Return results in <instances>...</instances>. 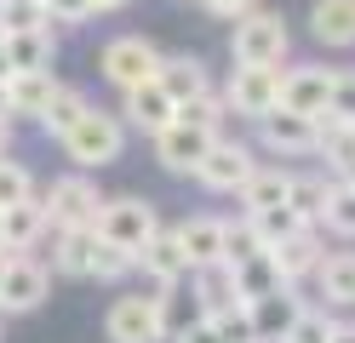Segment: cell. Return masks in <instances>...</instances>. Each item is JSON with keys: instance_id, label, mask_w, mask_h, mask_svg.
<instances>
[{"instance_id": "obj_1", "label": "cell", "mask_w": 355, "mask_h": 343, "mask_svg": "<svg viewBox=\"0 0 355 343\" xmlns=\"http://www.w3.org/2000/svg\"><path fill=\"white\" fill-rule=\"evenodd\" d=\"M58 143H63V155H69L80 172H103V166H115L121 149H126V121H121V114H109V109H92V103H86V114L58 137Z\"/></svg>"}, {"instance_id": "obj_2", "label": "cell", "mask_w": 355, "mask_h": 343, "mask_svg": "<svg viewBox=\"0 0 355 343\" xmlns=\"http://www.w3.org/2000/svg\"><path fill=\"white\" fill-rule=\"evenodd\" d=\"M103 332H109V343H166V297L161 292L155 297H144V292L115 297L103 315Z\"/></svg>"}, {"instance_id": "obj_3", "label": "cell", "mask_w": 355, "mask_h": 343, "mask_svg": "<svg viewBox=\"0 0 355 343\" xmlns=\"http://www.w3.org/2000/svg\"><path fill=\"white\" fill-rule=\"evenodd\" d=\"M286 46H293V35H286V17L281 12H247L235 17V35H230V52L235 63H286Z\"/></svg>"}, {"instance_id": "obj_4", "label": "cell", "mask_w": 355, "mask_h": 343, "mask_svg": "<svg viewBox=\"0 0 355 343\" xmlns=\"http://www.w3.org/2000/svg\"><path fill=\"white\" fill-rule=\"evenodd\" d=\"M92 229H98L103 240H115V246H126L132 258H138L144 240L161 229V212H155L144 195H115V200H103V206H98V223H92Z\"/></svg>"}, {"instance_id": "obj_5", "label": "cell", "mask_w": 355, "mask_h": 343, "mask_svg": "<svg viewBox=\"0 0 355 343\" xmlns=\"http://www.w3.org/2000/svg\"><path fill=\"white\" fill-rule=\"evenodd\" d=\"M224 103L241 121H263L281 103V69L275 63H235V75L224 86Z\"/></svg>"}, {"instance_id": "obj_6", "label": "cell", "mask_w": 355, "mask_h": 343, "mask_svg": "<svg viewBox=\"0 0 355 343\" xmlns=\"http://www.w3.org/2000/svg\"><path fill=\"white\" fill-rule=\"evenodd\" d=\"M252 172H258V155L241 143V137H224V132H218L212 149H207V160L195 166V183L212 189V195H241V183H247Z\"/></svg>"}, {"instance_id": "obj_7", "label": "cell", "mask_w": 355, "mask_h": 343, "mask_svg": "<svg viewBox=\"0 0 355 343\" xmlns=\"http://www.w3.org/2000/svg\"><path fill=\"white\" fill-rule=\"evenodd\" d=\"M52 292V269L29 258V252H12L6 274H0V315H35Z\"/></svg>"}, {"instance_id": "obj_8", "label": "cell", "mask_w": 355, "mask_h": 343, "mask_svg": "<svg viewBox=\"0 0 355 343\" xmlns=\"http://www.w3.org/2000/svg\"><path fill=\"white\" fill-rule=\"evenodd\" d=\"M252 126L263 137V149L281 155V160L315 155V143H321V121H315V114H298V109H281V103L263 114V121H252Z\"/></svg>"}, {"instance_id": "obj_9", "label": "cell", "mask_w": 355, "mask_h": 343, "mask_svg": "<svg viewBox=\"0 0 355 343\" xmlns=\"http://www.w3.org/2000/svg\"><path fill=\"white\" fill-rule=\"evenodd\" d=\"M98 69H103V80H109V86L132 91V86H144V80L161 75V52H155L144 35H121V40H109V46H103Z\"/></svg>"}, {"instance_id": "obj_10", "label": "cell", "mask_w": 355, "mask_h": 343, "mask_svg": "<svg viewBox=\"0 0 355 343\" xmlns=\"http://www.w3.org/2000/svg\"><path fill=\"white\" fill-rule=\"evenodd\" d=\"M212 126H195V121H172L155 132V160H161L166 172H178V177H195V166L207 160V149H212Z\"/></svg>"}, {"instance_id": "obj_11", "label": "cell", "mask_w": 355, "mask_h": 343, "mask_svg": "<svg viewBox=\"0 0 355 343\" xmlns=\"http://www.w3.org/2000/svg\"><path fill=\"white\" fill-rule=\"evenodd\" d=\"M46 223L52 229H75V223H98V206H103V195H98V183L86 177V172H69V177H58L46 195Z\"/></svg>"}, {"instance_id": "obj_12", "label": "cell", "mask_w": 355, "mask_h": 343, "mask_svg": "<svg viewBox=\"0 0 355 343\" xmlns=\"http://www.w3.org/2000/svg\"><path fill=\"white\" fill-rule=\"evenodd\" d=\"M138 269L155 281V292H166V286H184L189 281V252H184V240H178V229H155V235L144 240V252H138Z\"/></svg>"}, {"instance_id": "obj_13", "label": "cell", "mask_w": 355, "mask_h": 343, "mask_svg": "<svg viewBox=\"0 0 355 343\" xmlns=\"http://www.w3.org/2000/svg\"><path fill=\"white\" fill-rule=\"evenodd\" d=\"M332 98V69L321 63H298V69H281V109H298V114H321Z\"/></svg>"}, {"instance_id": "obj_14", "label": "cell", "mask_w": 355, "mask_h": 343, "mask_svg": "<svg viewBox=\"0 0 355 343\" xmlns=\"http://www.w3.org/2000/svg\"><path fill=\"white\" fill-rule=\"evenodd\" d=\"M46 246H52V269L58 274H69V281H92V246H98V229L92 223L46 229Z\"/></svg>"}, {"instance_id": "obj_15", "label": "cell", "mask_w": 355, "mask_h": 343, "mask_svg": "<svg viewBox=\"0 0 355 343\" xmlns=\"http://www.w3.org/2000/svg\"><path fill=\"white\" fill-rule=\"evenodd\" d=\"M270 258L281 263V281H309V274L321 269V258H327V246H321V229L315 223H304V229H293L286 240H275L270 246Z\"/></svg>"}, {"instance_id": "obj_16", "label": "cell", "mask_w": 355, "mask_h": 343, "mask_svg": "<svg viewBox=\"0 0 355 343\" xmlns=\"http://www.w3.org/2000/svg\"><path fill=\"white\" fill-rule=\"evenodd\" d=\"M247 309H252L258 343H281V337H286V326L298 320L304 297H298V286H275V292H263V297H247Z\"/></svg>"}, {"instance_id": "obj_17", "label": "cell", "mask_w": 355, "mask_h": 343, "mask_svg": "<svg viewBox=\"0 0 355 343\" xmlns=\"http://www.w3.org/2000/svg\"><path fill=\"white\" fill-rule=\"evenodd\" d=\"M321 121V143L315 155L327 160V177H355V121H344V114H315Z\"/></svg>"}, {"instance_id": "obj_18", "label": "cell", "mask_w": 355, "mask_h": 343, "mask_svg": "<svg viewBox=\"0 0 355 343\" xmlns=\"http://www.w3.org/2000/svg\"><path fill=\"white\" fill-rule=\"evenodd\" d=\"M121 114H126V121L138 126V132H149V137H155V132H161L172 114H178V98H172L161 80H144V86H132V91H126V109H121Z\"/></svg>"}, {"instance_id": "obj_19", "label": "cell", "mask_w": 355, "mask_h": 343, "mask_svg": "<svg viewBox=\"0 0 355 343\" xmlns=\"http://www.w3.org/2000/svg\"><path fill=\"white\" fill-rule=\"evenodd\" d=\"M309 35L332 52H349L355 46V0H315L309 6Z\"/></svg>"}, {"instance_id": "obj_20", "label": "cell", "mask_w": 355, "mask_h": 343, "mask_svg": "<svg viewBox=\"0 0 355 343\" xmlns=\"http://www.w3.org/2000/svg\"><path fill=\"white\" fill-rule=\"evenodd\" d=\"M178 240H184V252H189V269L224 263V218H212V212L184 218V223H178Z\"/></svg>"}, {"instance_id": "obj_21", "label": "cell", "mask_w": 355, "mask_h": 343, "mask_svg": "<svg viewBox=\"0 0 355 343\" xmlns=\"http://www.w3.org/2000/svg\"><path fill=\"white\" fill-rule=\"evenodd\" d=\"M63 80L52 75V69H17V75L6 80V98H12V114H29V121H40V109L52 103V91Z\"/></svg>"}, {"instance_id": "obj_22", "label": "cell", "mask_w": 355, "mask_h": 343, "mask_svg": "<svg viewBox=\"0 0 355 343\" xmlns=\"http://www.w3.org/2000/svg\"><path fill=\"white\" fill-rule=\"evenodd\" d=\"M46 200L40 195H29V200H17V206H6V246L12 252H35L40 240H46Z\"/></svg>"}, {"instance_id": "obj_23", "label": "cell", "mask_w": 355, "mask_h": 343, "mask_svg": "<svg viewBox=\"0 0 355 343\" xmlns=\"http://www.w3.org/2000/svg\"><path fill=\"white\" fill-rule=\"evenodd\" d=\"M315 292L332 309H355V252H332L315 269Z\"/></svg>"}, {"instance_id": "obj_24", "label": "cell", "mask_w": 355, "mask_h": 343, "mask_svg": "<svg viewBox=\"0 0 355 343\" xmlns=\"http://www.w3.org/2000/svg\"><path fill=\"white\" fill-rule=\"evenodd\" d=\"M155 80H161V86L172 91L178 103H184V98H201V91H212V75H207V63H201V58H189V52H178V58H161V75H155Z\"/></svg>"}, {"instance_id": "obj_25", "label": "cell", "mask_w": 355, "mask_h": 343, "mask_svg": "<svg viewBox=\"0 0 355 343\" xmlns=\"http://www.w3.org/2000/svg\"><path fill=\"white\" fill-rule=\"evenodd\" d=\"M0 40H6L12 75H17V69H52V58H58L52 29H17V35H0Z\"/></svg>"}, {"instance_id": "obj_26", "label": "cell", "mask_w": 355, "mask_h": 343, "mask_svg": "<svg viewBox=\"0 0 355 343\" xmlns=\"http://www.w3.org/2000/svg\"><path fill=\"white\" fill-rule=\"evenodd\" d=\"M230 269H235V292L241 297H263L275 286H293V281H281V263L270 258V246L252 252V258H241V263H230Z\"/></svg>"}, {"instance_id": "obj_27", "label": "cell", "mask_w": 355, "mask_h": 343, "mask_svg": "<svg viewBox=\"0 0 355 343\" xmlns=\"http://www.w3.org/2000/svg\"><path fill=\"white\" fill-rule=\"evenodd\" d=\"M286 189H293V172H281V166H258L247 183H241V206H247V212H263V206H286Z\"/></svg>"}, {"instance_id": "obj_28", "label": "cell", "mask_w": 355, "mask_h": 343, "mask_svg": "<svg viewBox=\"0 0 355 343\" xmlns=\"http://www.w3.org/2000/svg\"><path fill=\"white\" fill-rule=\"evenodd\" d=\"M189 281H195V304H201V315H212V309H224V304H235V297H241L230 263H207V269H195Z\"/></svg>"}, {"instance_id": "obj_29", "label": "cell", "mask_w": 355, "mask_h": 343, "mask_svg": "<svg viewBox=\"0 0 355 343\" xmlns=\"http://www.w3.org/2000/svg\"><path fill=\"white\" fill-rule=\"evenodd\" d=\"M321 223L332 235L355 240V177H332L327 183V206H321Z\"/></svg>"}, {"instance_id": "obj_30", "label": "cell", "mask_w": 355, "mask_h": 343, "mask_svg": "<svg viewBox=\"0 0 355 343\" xmlns=\"http://www.w3.org/2000/svg\"><path fill=\"white\" fill-rule=\"evenodd\" d=\"M327 183L321 172H293V189H286V206L304 218V223H321V206H327Z\"/></svg>"}, {"instance_id": "obj_31", "label": "cell", "mask_w": 355, "mask_h": 343, "mask_svg": "<svg viewBox=\"0 0 355 343\" xmlns=\"http://www.w3.org/2000/svg\"><path fill=\"white\" fill-rule=\"evenodd\" d=\"M86 114V91H75V86H58L52 91V103L40 109V132H52V137H63L75 121Z\"/></svg>"}, {"instance_id": "obj_32", "label": "cell", "mask_w": 355, "mask_h": 343, "mask_svg": "<svg viewBox=\"0 0 355 343\" xmlns=\"http://www.w3.org/2000/svg\"><path fill=\"white\" fill-rule=\"evenodd\" d=\"M207 320H212L218 343H258V326H252V309H247V297H235V304L212 309Z\"/></svg>"}, {"instance_id": "obj_33", "label": "cell", "mask_w": 355, "mask_h": 343, "mask_svg": "<svg viewBox=\"0 0 355 343\" xmlns=\"http://www.w3.org/2000/svg\"><path fill=\"white\" fill-rule=\"evenodd\" d=\"M17 29H52L46 0H0V35H17Z\"/></svg>"}, {"instance_id": "obj_34", "label": "cell", "mask_w": 355, "mask_h": 343, "mask_svg": "<svg viewBox=\"0 0 355 343\" xmlns=\"http://www.w3.org/2000/svg\"><path fill=\"white\" fill-rule=\"evenodd\" d=\"M247 223L258 229V240H263V246H275V240L293 235V229H304V218L293 212V206H263V212H247Z\"/></svg>"}, {"instance_id": "obj_35", "label": "cell", "mask_w": 355, "mask_h": 343, "mask_svg": "<svg viewBox=\"0 0 355 343\" xmlns=\"http://www.w3.org/2000/svg\"><path fill=\"white\" fill-rule=\"evenodd\" d=\"M132 269H138V258H132L126 246H115V240L98 235V246H92V281H126Z\"/></svg>"}, {"instance_id": "obj_36", "label": "cell", "mask_w": 355, "mask_h": 343, "mask_svg": "<svg viewBox=\"0 0 355 343\" xmlns=\"http://www.w3.org/2000/svg\"><path fill=\"white\" fill-rule=\"evenodd\" d=\"M224 114H230L224 91H201V98L178 103V121H195V126H212V132H224Z\"/></svg>"}, {"instance_id": "obj_37", "label": "cell", "mask_w": 355, "mask_h": 343, "mask_svg": "<svg viewBox=\"0 0 355 343\" xmlns=\"http://www.w3.org/2000/svg\"><path fill=\"white\" fill-rule=\"evenodd\" d=\"M281 343H332V320H327V309H309V304H304Z\"/></svg>"}, {"instance_id": "obj_38", "label": "cell", "mask_w": 355, "mask_h": 343, "mask_svg": "<svg viewBox=\"0 0 355 343\" xmlns=\"http://www.w3.org/2000/svg\"><path fill=\"white\" fill-rule=\"evenodd\" d=\"M29 195H35L29 166H17V160L0 155V212H6V206H17V200H29Z\"/></svg>"}, {"instance_id": "obj_39", "label": "cell", "mask_w": 355, "mask_h": 343, "mask_svg": "<svg viewBox=\"0 0 355 343\" xmlns=\"http://www.w3.org/2000/svg\"><path fill=\"white\" fill-rule=\"evenodd\" d=\"M252 252H263V240H258V229L241 218V223H230L224 218V263H241V258H252Z\"/></svg>"}, {"instance_id": "obj_40", "label": "cell", "mask_w": 355, "mask_h": 343, "mask_svg": "<svg viewBox=\"0 0 355 343\" xmlns=\"http://www.w3.org/2000/svg\"><path fill=\"white\" fill-rule=\"evenodd\" d=\"M327 114H344V121H355V69H332V98H327Z\"/></svg>"}, {"instance_id": "obj_41", "label": "cell", "mask_w": 355, "mask_h": 343, "mask_svg": "<svg viewBox=\"0 0 355 343\" xmlns=\"http://www.w3.org/2000/svg\"><path fill=\"white\" fill-rule=\"evenodd\" d=\"M46 12H52V23H86V17H98V0H46Z\"/></svg>"}, {"instance_id": "obj_42", "label": "cell", "mask_w": 355, "mask_h": 343, "mask_svg": "<svg viewBox=\"0 0 355 343\" xmlns=\"http://www.w3.org/2000/svg\"><path fill=\"white\" fill-rule=\"evenodd\" d=\"M172 343H218V332H212V320L201 315V320H189V326H178Z\"/></svg>"}, {"instance_id": "obj_43", "label": "cell", "mask_w": 355, "mask_h": 343, "mask_svg": "<svg viewBox=\"0 0 355 343\" xmlns=\"http://www.w3.org/2000/svg\"><path fill=\"white\" fill-rule=\"evenodd\" d=\"M201 6L212 12V17H224V23H235V17H247L258 0H201Z\"/></svg>"}, {"instance_id": "obj_44", "label": "cell", "mask_w": 355, "mask_h": 343, "mask_svg": "<svg viewBox=\"0 0 355 343\" xmlns=\"http://www.w3.org/2000/svg\"><path fill=\"white\" fill-rule=\"evenodd\" d=\"M332 343H355V320H332Z\"/></svg>"}, {"instance_id": "obj_45", "label": "cell", "mask_w": 355, "mask_h": 343, "mask_svg": "<svg viewBox=\"0 0 355 343\" xmlns=\"http://www.w3.org/2000/svg\"><path fill=\"white\" fill-rule=\"evenodd\" d=\"M12 149V114H0V155Z\"/></svg>"}, {"instance_id": "obj_46", "label": "cell", "mask_w": 355, "mask_h": 343, "mask_svg": "<svg viewBox=\"0 0 355 343\" xmlns=\"http://www.w3.org/2000/svg\"><path fill=\"white\" fill-rule=\"evenodd\" d=\"M0 80H12V58H6V40H0Z\"/></svg>"}, {"instance_id": "obj_47", "label": "cell", "mask_w": 355, "mask_h": 343, "mask_svg": "<svg viewBox=\"0 0 355 343\" xmlns=\"http://www.w3.org/2000/svg\"><path fill=\"white\" fill-rule=\"evenodd\" d=\"M121 6H132V0H98V12H121Z\"/></svg>"}, {"instance_id": "obj_48", "label": "cell", "mask_w": 355, "mask_h": 343, "mask_svg": "<svg viewBox=\"0 0 355 343\" xmlns=\"http://www.w3.org/2000/svg\"><path fill=\"white\" fill-rule=\"evenodd\" d=\"M6 263H12V246H6V240H0V274H6Z\"/></svg>"}, {"instance_id": "obj_49", "label": "cell", "mask_w": 355, "mask_h": 343, "mask_svg": "<svg viewBox=\"0 0 355 343\" xmlns=\"http://www.w3.org/2000/svg\"><path fill=\"white\" fill-rule=\"evenodd\" d=\"M0 114H12V98H6V80H0Z\"/></svg>"}, {"instance_id": "obj_50", "label": "cell", "mask_w": 355, "mask_h": 343, "mask_svg": "<svg viewBox=\"0 0 355 343\" xmlns=\"http://www.w3.org/2000/svg\"><path fill=\"white\" fill-rule=\"evenodd\" d=\"M0 240H6V212H0Z\"/></svg>"}, {"instance_id": "obj_51", "label": "cell", "mask_w": 355, "mask_h": 343, "mask_svg": "<svg viewBox=\"0 0 355 343\" xmlns=\"http://www.w3.org/2000/svg\"><path fill=\"white\" fill-rule=\"evenodd\" d=\"M0 337H6V315H0Z\"/></svg>"}]
</instances>
